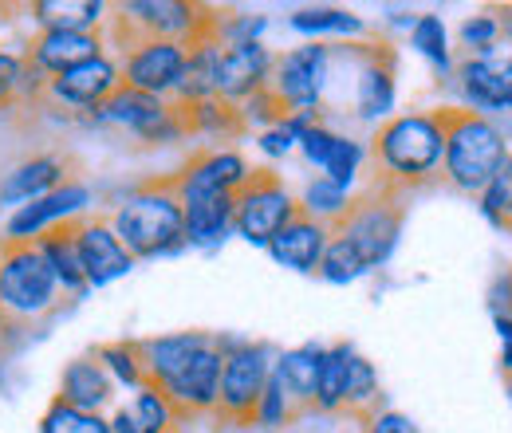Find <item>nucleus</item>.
Here are the masks:
<instances>
[{
    "label": "nucleus",
    "mask_w": 512,
    "mask_h": 433,
    "mask_svg": "<svg viewBox=\"0 0 512 433\" xmlns=\"http://www.w3.org/2000/svg\"><path fill=\"white\" fill-rule=\"evenodd\" d=\"M115 394H119V386L111 382V374L103 371V363L95 359V351L75 355L71 363H64L60 386H56V398L60 402L75 406V410H87V414H107L115 406Z\"/></svg>",
    "instance_id": "obj_22"
},
{
    "label": "nucleus",
    "mask_w": 512,
    "mask_h": 433,
    "mask_svg": "<svg viewBox=\"0 0 512 433\" xmlns=\"http://www.w3.org/2000/svg\"><path fill=\"white\" fill-rule=\"evenodd\" d=\"M4 331H8V327H4V319H0V335H4Z\"/></svg>",
    "instance_id": "obj_55"
},
{
    "label": "nucleus",
    "mask_w": 512,
    "mask_h": 433,
    "mask_svg": "<svg viewBox=\"0 0 512 433\" xmlns=\"http://www.w3.org/2000/svg\"><path fill=\"white\" fill-rule=\"evenodd\" d=\"M351 60H355V91H351V115L379 123L390 119L394 99H398V60L394 48L386 40H371V44H351Z\"/></svg>",
    "instance_id": "obj_15"
},
{
    "label": "nucleus",
    "mask_w": 512,
    "mask_h": 433,
    "mask_svg": "<svg viewBox=\"0 0 512 433\" xmlns=\"http://www.w3.org/2000/svg\"><path fill=\"white\" fill-rule=\"evenodd\" d=\"M268 28V16L264 12H217V44L221 48H237V44H256Z\"/></svg>",
    "instance_id": "obj_45"
},
{
    "label": "nucleus",
    "mask_w": 512,
    "mask_h": 433,
    "mask_svg": "<svg viewBox=\"0 0 512 433\" xmlns=\"http://www.w3.org/2000/svg\"><path fill=\"white\" fill-rule=\"evenodd\" d=\"M71 237H75L79 268H83V280H87L91 292L127 280L130 272H134V264H138L103 213H91V217L75 221V225H71Z\"/></svg>",
    "instance_id": "obj_16"
},
{
    "label": "nucleus",
    "mask_w": 512,
    "mask_h": 433,
    "mask_svg": "<svg viewBox=\"0 0 512 433\" xmlns=\"http://www.w3.org/2000/svg\"><path fill=\"white\" fill-rule=\"evenodd\" d=\"M217 347L225 355L221 363V390H217V422L225 426H253V410L272 378V347L253 339L217 335Z\"/></svg>",
    "instance_id": "obj_7"
},
{
    "label": "nucleus",
    "mask_w": 512,
    "mask_h": 433,
    "mask_svg": "<svg viewBox=\"0 0 512 433\" xmlns=\"http://www.w3.org/2000/svg\"><path fill=\"white\" fill-rule=\"evenodd\" d=\"M221 363H225V355H221L217 335H213V343H209V347H201L182 371L170 374V378L158 386V390L174 402V410H178L186 422H193V418H213V414H217Z\"/></svg>",
    "instance_id": "obj_18"
},
{
    "label": "nucleus",
    "mask_w": 512,
    "mask_h": 433,
    "mask_svg": "<svg viewBox=\"0 0 512 433\" xmlns=\"http://www.w3.org/2000/svg\"><path fill=\"white\" fill-rule=\"evenodd\" d=\"M107 52V36L103 32H36L28 44H24V60L32 63L44 79H56L64 75L67 67L83 60H95Z\"/></svg>",
    "instance_id": "obj_21"
},
{
    "label": "nucleus",
    "mask_w": 512,
    "mask_h": 433,
    "mask_svg": "<svg viewBox=\"0 0 512 433\" xmlns=\"http://www.w3.org/2000/svg\"><path fill=\"white\" fill-rule=\"evenodd\" d=\"M115 56H119V71H123V87L154 95V99H174L186 60H190V48L178 40H134Z\"/></svg>",
    "instance_id": "obj_13"
},
{
    "label": "nucleus",
    "mask_w": 512,
    "mask_h": 433,
    "mask_svg": "<svg viewBox=\"0 0 512 433\" xmlns=\"http://www.w3.org/2000/svg\"><path fill=\"white\" fill-rule=\"evenodd\" d=\"M107 221L134 260H166L190 248L186 245V213H182L170 174L127 189L111 205Z\"/></svg>",
    "instance_id": "obj_1"
},
{
    "label": "nucleus",
    "mask_w": 512,
    "mask_h": 433,
    "mask_svg": "<svg viewBox=\"0 0 512 433\" xmlns=\"http://www.w3.org/2000/svg\"><path fill=\"white\" fill-rule=\"evenodd\" d=\"M300 217V201L292 197V189L280 182V174L253 166V178L237 193V209H233V237L249 241L256 248H268V241Z\"/></svg>",
    "instance_id": "obj_11"
},
{
    "label": "nucleus",
    "mask_w": 512,
    "mask_h": 433,
    "mask_svg": "<svg viewBox=\"0 0 512 433\" xmlns=\"http://www.w3.org/2000/svg\"><path fill=\"white\" fill-rule=\"evenodd\" d=\"M335 138H339V134H335V130H331V126L320 119V123H312L308 130H304V138H300V146H296V150L308 158V166L323 170V162H327V154H331Z\"/></svg>",
    "instance_id": "obj_48"
},
{
    "label": "nucleus",
    "mask_w": 512,
    "mask_h": 433,
    "mask_svg": "<svg viewBox=\"0 0 512 433\" xmlns=\"http://www.w3.org/2000/svg\"><path fill=\"white\" fill-rule=\"evenodd\" d=\"M241 119H245V126H260V130H268V126H276L288 111H284V103L264 87V91H256L253 99H245L241 107Z\"/></svg>",
    "instance_id": "obj_47"
},
{
    "label": "nucleus",
    "mask_w": 512,
    "mask_h": 433,
    "mask_svg": "<svg viewBox=\"0 0 512 433\" xmlns=\"http://www.w3.org/2000/svg\"><path fill=\"white\" fill-rule=\"evenodd\" d=\"M493 323H497V335H501V371L512 374V319L493 315Z\"/></svg>",
    "instance_id": "obj_51"
},
{
    "label": "nucleus",
    "mask_w": 512,
    "mask_h": 433,
    "mask_svg": "<svg viewBox=\"0 0 512 433\" xmlns=\"http://www.w3.org/2000/svg\"><path fill=\"white\" fill-rule=\"evenodd\" d=\"M36 433H111V418L107 414H87L75 410L60 398H52L44 406V414L36 418Z\"/></svg>",
    "instance_id": "obj_39"
},
{
    "label": "nucleus",
    "mask_w": 512,
    "mask_h": 433,
    "mask_svg": "<svg viewBox=\"0 0 512 433\" xmlns=\"http://www.w3.org/2000/svg\"><path fill=\"white\" fill-rule=\"evenodd\" d=\"M123 87V71H119V56L115 52H103L95 60H83L75 67H67L64 75L48 79V91H44V103L67 111L71 119H87L95 107H103L115 91ZM40 103V107H44Z\"/></svg>",
    "instance_id": "obj_12"
},
{
    "label": "nucleus",
    "mask_w": 512,
    "mask_h": 433,
    "mask_svg": "<svg viewBox=\"0 0 512 433\" xmlns=\"http://www.w3.org/2000/svg\"><path fill=\"white\" fill-rule=\"evenodd\" d=\"M36 32H107L111 4L103 0H36L28 8Z\"/></svg>",
    "instance_id": "obj_28"
},
{
    "label": "nucleus",
    "mask_w": 512,
    "mask_h": 433,
    "mask_svg": "<svg viewBox=\"0 0 512 433\" xmlns=\"http://www.w3.org/2000/svg\"><path fill=\"white\" fill-rule=\"evenodd\" d=\"M256 433H288V430H256Z\"/></svg>",
    "instance_id": "obj_54"
},
{
    "label": "nucleus",
    "mask_w": 512,
    "mask_h": 433,
    "mask_svg": "<svg viewBox=\"0 0 512 433\" xmlns=\"http://www.w3.org/2000/svg\"><path fill=\"white\" fill-rule=\"evenodd\" d=\"M36 248H40V256H44L48 272L56 276L64 300H83V296L91 292L87 280H83V268H79V252H75L71 225H67V229H56V233H48L44 241H36Z\"/></svg>",
    "instance_id": "obj_33"
},
{
    "label": "nucleus",
    "mask_w": 512,
    "mask_h": 433,
    "mask_svg": "<svg viewBox=\"0 0 512 433\" xmlns=\"http://www.w3.org/2000/svg\"><path fill=\"white\" fill-rule=\"evenodd\" d=\"M505 386H509V394H512V374H505Z\"/></svg>",
    "instance_id": "obj_53"
},
{
    "label": "nucleus",
    "mask_w": 512,
    "mask_h": 433,
    "mask_svg": "<svg viewBox=\"0 0 512 433\" xmlns=\"http://www.w3.org/2000/svg\"><path fill=\"white\" fill-rule=\"evenodd\" d=\"M331 56L335 48L323 40H308L300 48H288L280 52L272 63V79H268V91L284 103V111H312L323 115L327 107V87H331Z\"/></svg>",
    "instance_id": "obj_10"
},
{
    "label": "nucleus",
    "mask_w": 512,
    "mask_h": 433,
    "mask_svg": "<svg viewBox=\"0 0 512 433\" xmlns=\"http://www.w3.org/2000/svg\"><path fill=\"white\" fill-rule=\"evenodd\" d=\"M213 343V331H170V335H154V339H138L142 351V367L146 382L162 386L170 374H178L201 347Z\"/></svg>",
    "instance_id": "obj_26"
},
{
    "label": "nucleus",
    "mask_w": 512,
    "mask_h": 433,
    "mask_svg": "<svg viewBox=\"0 0 512 433\" xmlns=\"http://www.w3.org/2000/svg\"><path fill=\"white\" fill-rule=\"evenodd\" d=\"M453 87L461 91L465 107L485 119H489V111L512 115V48L497 44L493 52L461 56L453 63Z\"/></svg>",
    "instance_id": "obj_14"
},
{
    "label": "nucleus",
    "mask_w": 512,
    "mask_h": 433,
    "mask_svg": "<svg viewBox=\"0 0 512 433\" xmlns=\"http://www.w3.org/2000/svg\"><path fill=\"white\" fill-rule=\"evenodd\" d=\"M363 162H367V146L359 138H351V134H339L335 146H331V154H327V162H323V178L351 193V186L363 174Z\"/></svg>",
    "instance_id": "obj_42"
},
{
    "label": "nucleus",
    "mask_w": 512,
    "mask_h": 433,
    "mask_svg": "<svg viewBox=\"0 0 512 433\" xmlns=\"http://www.w3.org/2000/svg\"><path fill=\"white\" fill-rule=\"evenodd\" d=\"M64 292L48 272L36 245H0V319L8 331H24L56 315Z\"/></svg>",
    "instance_id": "obj_5"
},
{
    "label": "nucleus",
    "mask_w": 512,
    "mask_h": 433,
    "mask_svg": "<svg viewBox=\"0 0 512 433\" xmlns=\"http://www.w3.org/2000/svg\"><path fill=\"white\" fill-rule=\"evenodd\" d=\"M91 205H95V189L87 186L83 178H71L60 189L12 209L4 217V225H0V245H36L48 233L91 217Z\"/></svg>",
    "instance_id": "obj_9"
},
{
    "label": "nucleus",
    "mask_w": 512,
    "mask_h": 433,
    "mask_svg": "<svg viewBox=\"0 0 512 433\" xmlns=\"http://www.w3.org/2000/svg\"><path fill=\"white\" fill-rule=\"evenodd\" d=\"M359 433H422V430H418L414 418L402 414V410H379V414H371L367 422H359Z\"/></svg>",
    "instance_id": "obj_49"
},
{
    "label": "nucleus",
    "mask_w": 512,
    "mask_h": 433,
    "mask_svg": "<svg viewBox=\"0 0 512 433\" xmlns=\"http://www.w3.org/2000/svg\"><path fill=\"white\" fill-rule=\"evenodd\" d=\"M410 48L430 60V67L438 75H453V52H449V32H446V20L438 12H422L414 16L410 24Z\"/></svg>",
    "instance_id": "obj_35"
},
{
    "label": "nucleus",
    "mask_w": 512,
    "mask_h": 433,
    "mask_svg": "<svg viewBox=\"0 0 512 433\" xmlns=\"http://www.w3.org/2000/svg\"><path fill=\"white\" fill-rule=\"evenodd\" d=\"M489 308H493V315L512 319V268L501 272V276L489 284Z\"/></svg>",
    "instance_id": "obj_50"
},
{
    "label": "nucleus",
    "mask_w": 512,
    "mask_h": 433,
    "mask_svg": "<svg viewBox=\"0 0 512 433\" xmlns=\"http://www.w3.org/2000/svg\"><path fill=\"white\" fill-rule=\"evenodd\" d=\"M253 178V166L241 150L233 146H209V150H197L182 170L170 174L178 201H190V197H205V193H241V186Z\"/></svg>",
    "instance_id": "obj_17"
},
{
    "label": "nucleus",
    "mask_w": 512,
    "mask_h": 433,
    "mask_svg": "<svg viewBox=\"0 0 512 433\" xmlns=\"http://www.w3.org/2000/svg\"><path fill=\"white\" fill-rule=\"evenodd\" d=\"M95 359L103 363V371L111 374V382L119 390H138L146 386V367H142V351H138V339H115V343H99L95 347Z\"/></svg>",
    "instance_id": "obj_37"
},
{
    "label": "nucleus",
    "mask_w": 512,
    "mask_h": 433,
    "mask_svg": "<svg viewBox=\"0 0 512 433\" xmlns=\"http://www.w3.org/2000/svg\"><path fill=\"white\" fill-rule=\"evenodd\" d=\"M186 111V126H190V138H237V134H245L249 126L241 119V111L237 107H229V103H221V99H209V103H197V107H182Z\"/></svg>",
    "instance_id": "obj_38"
},
{
    "label": "nucleus",
    "mask_w": 512,
    "mask_h": 433,
    "mask_svg": "<svg viewBox=\"0 0 512 433\" xmlns=\"http://www.w3.org/2000/svg\"><path fill=\"white\" fill-rule=\"evenodd\" d=\"M320 359H323V343H300V347H288L284 355L272 359V378L300 406V414H312L316 382H320Z\"/></svg>",
    "instance_id": "obj_27"
},
{
    "label": "nucleus",
    "mask_w": 512,
    "mask_h": 433,
    "mask_svg": "<svg viewBox=\"0 0 512 433\" xmlns=\"http://www.w3.org/2000/svg\"><path fill=\"white\" fill-rule=\"evenodd\" d=\"M379 410H383V378H379V367L367 355H355L351 359V371H347L343 414L355 418V422H367Z\"/></svg>",
    "instance_id": "obj_34"
},
{
    "label": "nucleus",
    "mask_w": 512,
    "mask_h": 433,
    "mask_svg": "<svg viewBox=\"0 0 512 433\" xmlns=\"http://www.w3.org/2000/svg\"><path fill=\"white\" fill-rule=\"evenodd\" d=\"M107 418H111V433H182L186 426V418L174 410V402L154 382L138 386L130 402L115 406Z\"/></svg>",
    "instance_id": "obj_24"
},
{
    "label": "nucleus",
    "mask_w": 512,
    "mask_h": 433,
    "mask_svg": "<svg viewBox=\"0 0 512 433\" xmlns=\"http://www.w3.org/2000/svg\"><path fill=\"white\" fill-rule=\"evenodd\" d=\"M501 16H505V20H501V28H505V36H509V48H512V4H509V8H501Z\"/></svg>",
    "instance_id": "obj_52"
},
{
    "label": "nucleus",
    "mask_w": 512,
    "mask_h": 433,
    "mask_svg": "<svg viewBox=\"0 0 512 433\" xmlns=\"http://www.w3.org/2000/svg\"><path fill=\"white\" fill-rule=\"evenodd\" d=\"M233 209L237 193H205L182 201L186 213V245L190 248H221L233 237Z\"/></svg>",
    "instance_id": "obj_25"
},
{
    "label": "nucleus",
    "mask_w": 512,
    "mask_h": 433,
    "mask_svg": "<svg viewBox=\"0 0 512 433\" xmlns=\"http://www.w3.org/2000/svg\"><path fill=\"white\" fill-rule=\"evenodd\" d=\"M351 197L355 193H347L343 186H335V182H327V178H312L304 193L296 197L300 201V213L304 217H312V221H320L327 229H335L343 217H347V209H351Z\"/></svg>",
    "instance_id": "obj_36"
},
{
    "label": "nucleus",
    "mask_w": 512,
    "mask_h": 433,
    "mask_svg": "<svg viewBox=\"0 0 512 433\" xmlns=\"http://www.w3.org/2000/svg\"><path fill=\"white\" fill-rule=\"evenodd\" d=\"M367 158L375 162V182L390 189L426 186L442 178V126L434 111H402L379 123Z\"/></svg>",
    "instance_id": "obj_2"
},
{
    "label": "nucleus",
    "mask_w": 512,
    "mask_h": 433,
    "mask_svg": "<svg viewBox=\"0 0 512 433\" xmlns=\"http://www.w3.org/2000/svg\"><path fill=\"white\" fill-rule=\"evenodd\" d=\"M83 123L99 126V130H123L134 142H142V146H174V142L190 138L182 107H174L170 99H154V95L130 91V87H119Z\"/></svg>",
    "instance_id": "obj_8"
},
{
    "label": "nucleus",
    "mask_w": 512,
    "mask_h": 433,
    "mask_svg": "<svg viewBox=\"0 0 512 433\" xmlns=\"http://www.w3.org/2000/svg\"><path fill=\"white\" fill-rule=\"evenodd\" d=\"M48 91V79L24 60V52L0 48V111L12 107H40Z\"/></svg>",
    "instance_id": "obj_31"
},
{
    "label": "nucleus",
    "mask_w": 512,
    "mask_h": 433,
    "mask_svg": "<svg viewBox=\"0 0 512 433\" xmlns=\"http://www.w3.org/2000/svg\"><path fill=\"white\" fill-rule=\"evenodd\" d=\"M359 351L339 339V343H327L320 359V382H316V402H312V414H343V398H347V371H351V359Z\"/></svg>",
    "instance_id": "obj_32"
},
{
    "label": "nucleus",
    "mask_w": 512,
    "mask_h": 433,
    "mask_svg": "<svg viewBox=\"0 0 512 433\" xmlns=\"http://www.w3.org/2000/svg\"><path fill=\"white\" fill-rule=\"evenodd\" d=\"M272 63H276V52L264 48V40H256V44H237V48H221L217 99L229 103V107H241L245 99H253L256 91L268 87Z\"/></svg>",
    "instance_id": "obj_20"
},
{
    "label": "nucleus",
    "mask_w": 512,
    "mask_h": 433,
    "mask_svg": "<svg viewBox=\"0 0 512 433\" xmlns=\"http://www.w3.org/2000/svg\"><path fill=\"white\" fill-rule=\"evenodd\" d=\"M477 205H481V213H485L489 225L512 229V154L505 158V166L493 174V182L481 189Z\"/></svg>",
    "instance_id": "obj_43"
},
{
    "label": "nucleus",
    "mask_w": 512,
    "mask_h": 433,
    "mask_svg": "<svg viewBox=\"0 0 512 433\" xmlns=\"http://www.w3.org/2000/svg\"><path fill=\"white\" fill-rule=\"evenodd\" d=\"M320 119H323V115H312V111H288V115H284L276 126L260 130L256 150H260L264 158H284V154H292V150L300 146L304 130H308L312 123H320Z\"/></svg>",
    "instance_id": "obj_41"
},
{
    "label": "nucleus",
    "mask_w": 512,
    "mask_h": 433,
    "mask_svg": "<svg viewBox=\"0 0 512 433\" xmlns=\"http://www.w3.org/2000/svg\"><path fill=\"white\" fill-rule=\"evenodd\" d=\"M288 28L323 44V36H339L347 44H359L363 36H371V24L351 12V8H335V4H308V8H296L288 16Z\"/></svg>",
    "instance_id": "obj_29"
},
{
    "label": "nucleus",
    "mask_w": 512,
    "mask_h": 433,
    "mask_svg": "<svg viewBox=\"0 0 512 433\" xmlns=\"http://www.w3.org/2000/svg\"><path fill=\"white\" fill-rule=\"evenodd\" d=\"M331 241V229L320 225V221H312V217H296V221H288L272 241H268V256L280 264V268H288V272H300V276H316L320 272V260H323V248Z\"/></svg>",
    "instance_id": "obj_23"
},
{
    "label": "nucleus",
    "mask_w": 512,
    "mask_h": 433,
    "mask_svg": "<svg viewBox=\"0 0 512 433\" xmlns=\"http://www.w3.org/2000/svg\"><path fill=\"white\" fill-rule=\"evenodd\" d=\"M75 178V162L60 154V150H48V154H32L24 162H16L12 170L0 174V205L12 213L52 189H60L64 182Z\"/></svg>",
    "instance_id": "obj_19"
},
{
    "label": "nucleus",
    "mask_w": 512,
    "mask_h": 433,
    "mask_svg": "<svg viewBox=\"0 0 512 433\" xmlns=\"http://www.w3.org/2000/svg\"><path fill=\"white\" fill-rule=\"evenodd\" d=\"M406 197H410V193H402V189H390V186L371 182L363 193L351 197L347 217H343L331 233H339L343 241H351L355 252L367 260V268L375 272V268H383L386 260L394 256V248H398V241H402Z\"/></svg>",
    "instance_id": "obj_6"
},
{
    "label": "nucleus",
    "mask_w": 512,
    "mask_h": 433,
    "mask_svg": "<svg viewBox=\"0 0 512 433\" xmlns=\"http://www.w3.org/2000/svg\"><path fill=\"white\" fill-rule=\"evenodd\" d=\"M217 12L209 4H190V0H127L111 8L107 20V52L127 48L134 40H178V44H201L217 40Z\"/></svg>",
    "instance_id": "obj_4"
},
{
    "label": "nucleus",
    "mask_w": 512,
    "mask_h": 433,
    "mask_svg": "<svg viewBox=\"0 0 512 433\" xmlns=\"http://www.w3.org/2000/svg\"><path fill=\"white\" fill-rule=\"evenodd\" d=\"M434 115L442 126V182L465 197H481L512 154L505 130L469 107H438Z\"/></svg>",
    "instance_id": "obj_3"
},
{
    "label": "nucleus",
    "mask_w": 512,
    "mask_h": 433,
    "mask_svg": "<svg viewBox=\"0 0 512 433\" xmlns=\"http://www.w3.org/2000/svg\"><path fill=\"white\" fill-rule=\"evenodd\" d=\"M296 418H300V406L284 394V386L276 378H268V386H264V394H260V402H256L253 410V426H260V430H284Z\"/></svg>",
    "instance_id": "obj_44"
},
{
    "label": "nucleus",
    "mask_w": 512,
    "mask_h": 433,
    "mask_svg": "<svg viewBox=\"0 0 512 433\" xmlns=\"http://www.w3.org/2000/svg\"><path fill=\"white\" fill-rule=\"evenodd\" d=\"M371 268H367V260L355 252L351 241H343L339 233H331V241L323 248V260H320V280L327 284H355V280H363Z\"/></svg>",
    "instance_id": "obj_40"
},
{
    "label": "nucleus",
    "mask_w": 512,
    "mask_h": 433,
    "mask_svg": "<svg viewBox=\"0 0 512 433\" xmlns=\"http://www.w3.org/2000/svg\"><path fill=\"white\" fill-rule=\"evenodd\" d=\"M501 36H505V28H501V16H493V12H477V16L461 20V28H457V44L465 48V56L493 52L501 44Z\"/></svg>",
    "instance_id": "obj_46"
},
{
    "label": "nucleus",
    "mask_w": 512,
    "mask_h": 433,
    "mask_svg": "<svg viewBox=\"0 0 512 433\" xmlns=\"http://www.w3.org/2000/svg\"><path fill=\"white\" fill-rule=\"evenodd\" d=\"M217 75H221V44L217 40H201L190 48V60L182 71V83L174 91V107H197L217 99Z\"/></svg>",
    "instance_id": "obj_30"
}]
</instances>
